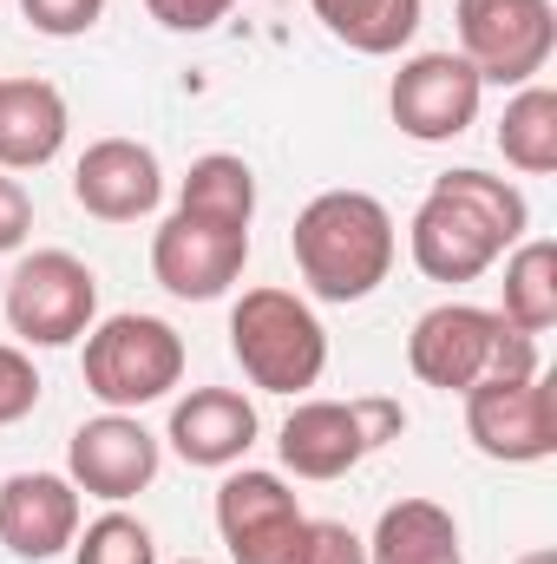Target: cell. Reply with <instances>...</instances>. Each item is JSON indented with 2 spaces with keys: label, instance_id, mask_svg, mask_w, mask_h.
<instances>
[{
  "label": "cell",
  "instance_id": "obj_14",
  "mask_svg": "<svg viewBox=\"0 0 557 564\" xmlns=\"http://www.w3.org/2000/svg\"><path fill=\"white\" fill-rule=\"evenodd\" d=\"M73 204L99 224H139L164 204V164L139 139H99L73 164Z\"/></svg>",
  "mask_w": 557,
  "mask_h": 564
},
{
  "label": "cell",
  "instance_id": "obj_5",
  "mask_svg": "<svg viewBox=\"0 0 557 564\" xmlns=\"http://www.w3.org/2000/svg\"><path fill=\"white\" fill-rule=\"evenodd\" d=\"M86 394L112 414H139L184 381V335L164 315H106L86 328L79 355Z\"/></svg>",
  "mask_w": 557,
  "mask_h": 564
},
{
  "label": "cell",
  "instance_id": "obj_21",
  "mask_svg": "<svg viewBox=\"0 0 557 564\" xmlns=\"http://www.w3.org/2000/svg\"><path fill=\"white\" fill-rule=\"evenodd\" d=\"M499 315H505L518 335H551L557 328V243H545V237L512 243Z\"/></svg>",
  "mask_w": 557,
  "mask_h": 564
},
{
  "label": "cell",
  "instance_id": "obj_10",
  "mask_svg": "<svg viewBox=\"0 0 557 564\" xmlns=\"http://www.w3.org/2000/svg\"><path fill=\"white\" fill-rule=\"evenodd\" d=\"M217 532L230 545V564H302L308 512L295 506L282 473L230 466L217 486Z\"/></svg>",
  "mask_w": 557,
  "mask_h": 564
},
{
  "label": "cell",
  "instance_id": "obj_22",
  "mask_svg": "<svg viewBox=\"0 0 557 564\" xmlns=\"http://www.w3.org/2000/svg\"><path fill=\"white\" fill-rule=\"evenodd\" d=\"M499 151H505V164L525 171V177H551L557 171V93L545 79H532V86H518V93L505 99Z\"/></svg>",
  "mask_w": 557,
  "mask_h": 564
},
{
  "label": "cell",
  "instance_id": "obj_1",
  "mask_svg": "<svg viewBox=\"0 0 557 564\" xmlns=\"http://www.w3.org/2000/svg\"><path fill=\"white\" fill-rule=\"evenodd\" d=\"M525 230H532L525 191L512 177L459 164L433 177V191L419 197L407 224V257L426 282H479L492 263H505L512 243H525Z\"/></svg>",
  "mask_w": 557,
  "mask_h": 564
},
{
  "label": "cell",
  "instance_id": "obj_24",
  "mask_svg": "<svg viewBox=\"0 0 557 564\" xmlns=\"http://www.w3.org/2000/svg\"><path fill=\"white\" fill-rule=\"evenodd\" d=\"M26 26L46 33V40H79L106 20V0H20Z\"/></svg>",
  "mask_w": 557,
  "mask_h": 564
},
{
  "label": "cell",
  "instance_id": "obj_25",
  "mask_svg": "<svg viewBox=\"0 0 557 564\" xmlns=\"http://www.w3.org/2000/svg\"><path fill=\"white\" fill-rule=\"evenodd\" d=\"M33 408H40V368H33L26 348L0 341V426L26 421Z\"/></svg>",
  "mask_w": 557,
  "mask_h": 564
},
{
  "label": "cell",
  "instance_id": "obj_28",
  "mask_svg": "<svg viewBox=\"0 0 557 564\" xmlns=\"http://www.w3.org/2000/svg\"><path fill=\"white\" fill-rule=\"evenodd\" d=\"M33 237V197L13 171H0V257H13Z\"/></svg>",
  "mask_w": 557,
  "mask_h": 564
},
{
  "label": "cell",
  "instance_id": "obj_20",
  "mask_svg": "<svg viewBox=\"0 0 557 564\" xmlns=\"http://www.w3.org/2000/svg\"><path fill=\"white\" fill-rule=\"evenodd\" d=\"M177 210L250 230V224H256V171H250L237 151H204V158L184 171V184H177Z\"/></svg>",
  "mask_w": 557,
  "mask_h": 564
},
{
  "label": "cell",
  "instance_id": "obj_13",
  "mask_svg": "<svg viewBox=\"0 0 557 564\" xmlns=\"http://www.w3.org/2000/svg\"><path fill=\"white\" fill-rule=\"evenodd\" d=\"M157 459H164L157 433H151L139 414H112V408H106L99 421H79L73 440H66V479H73L79 492L106 499V506L139 499L144 486L157 479Z\"/></svg>",
  "mask_w": 557,
  "mask_h": 564
},
{
  "label": "cell",
  "instance_id": "obj_29",
  "mask_svg": "<svg viewBox=\"0 0 557 564\" xmlns=\"http://www.w3.org/2000/svg\"><path fill=\"white\" fill-rule=\"evenodd\" d=\"M518 564H557V552H551V545H538V552H525Z\"/></svg>",
  "mask_w": 557,
  "mask_h": 564
},
{
  "label": "cell",
  "instance_id": "obj_6",
  "mask_svg": "<svg viewBox=\"0 0 557 564\" xmlns=\"http://www.w3.org/2000/svg\"><path fill=\"white\" fill-rule=\"evenodd\" d=\"M0 308L26 348H73L99 322V276L73 250H33L13 263Z\"/></svg>",
  "mask_w": 557,
  "mask_h": 564
},
{
  "label": "cell",
  "instance_id": "obj_19",
  "mask_svg": "<svg viewBox=\"0 0 557 564\" xmlns=\"http://www.w3.org/2000/svg\"><path fill=\"white\" fill-rule=\"evenodd\" d=\"M308 7L348 53H368V59L414 46L419 20H426V0H308Z\"/></svg>",
  "mask_w": 557,
  "mask_h": 564
},
{
  "label": "cell",
  "instance_id": "obj_18",
  "mask_svg": "<svg viewBox=\"0 0 557 564\" xmlns=\"http://www.w3.org/2000/svg\"><path fill=\"white\" fill-rule=\"evenodd\" d=\"M368 564H466L459 545V519L439 499H394L374 519Z\"/></svg>",
  "mask_w": 557,
  "mask_h": 564
},
{
  "label": "cell",
  "instance_id": "obj_15",
  "mask_svg": "<svg viewBox=\"0 0 557 564\" xmlns=\"http://www.w3.org/2000/svg\"><path fill=\"white\" fill-rule=\"evenodd\" d=\"M79 539V486L66 473H13L0 479V545L26 564L73 552Z\"/></svg>",
  "mask_w": 557,
  "mask_h": 564
},
{
  "label": "cell",
  "instance_id": "obj_16",
  "mask_svg": "<svg viewBox=\"0 0 557 564\" xmlns=\"http://www.w3.org/2000/svg\"><path fill=\"white\" fill-rule=\"evenodd\" d=\"M256 433H263L256 401L237 394V388H190V394L171 408V426H164L171 453H177L184 466H210V473L243 466V453L256 446Z\"/></svg>",
  "mask_w": 557,
  "mask_h": 564
},
{
  "label": "cell",
  "instance_id": "obj_11",
  "mask_svg": "<svg viewBox=\"0 0 557 564\" xmlns=\"http://www.w3.org/2000/svg\"><path fill=\"white\" fill-rule=\"evenodd\" d=\"M243 263H250V230L217 224V217L171 210L157 224V237H151V276L177 302H217V295H230L237 276H243Z\"/></svg>",
  "mask_w": 557,
  "mask_h": 564
},
{
  "label": "cell",
  "instance_id": "obj_3",
  "mask_svg": "<svg viewBox=\"0 0 557 564\" xmlns=\"http://www.w3.org/2000/svg\"><path fill=\"white\" fill-rule=\"evenodd\" d=\"M407 368L419 388L466 394L492 375H538V335H518L499 308L479 302H439L426 308L407 335Z\"/></svg>",
  "mask_w": 557,
  "mask_h": 564
},
{
  "label": "cell",
  "instance_id": "obj_17",
  "mask_svg": "<svg viewBox=\"0 0 557 564\" xmlns=\"http://www.w3.org/2000/svg\"><path fill=\"white\" fill-rule=\"evenodd\" d=\"M66 99L53 79H0V171H40L66 144Z\"/></svg>",
  "mask_w": 557,
  "mask_h": 564
},
{
  "label": "cell",
  "instance_id": "obj_9",
  "mask_svg": "<svg viewBox=\"0 0 557 564\" xmlns=\"http://www.w3.org/2000/svg\"><path fill=\"white\" fill-rule=\"evenodd\" d=\"M466 401V440L499 466H538L557 453V401L551 375H492L459 394Z\"/></svg>",
  "mask_w": 557,
  "mask_h": 564
},
{
  "label": "cell",
  "instance_id": "obj_23",
  "mask_svg": "<svg viewBox=\"0 0 557 564\" xmlns=\"http://www.w3.org/2000/svg\"><path fill=\"white\" fill-rule=\"evenodd\" d=\"M73 564H157V539L151 525L132 519V512H99L92 525H79L73 539Z\"/></svg>",
  "mask_w": 557,
  "mask_h": 564
},
{
  "label": "cell",
  "instance_id": "obj_8",
  "mask_svg": "<svg viewBox=\"0 0 557 564\" xmlns=\"http://www.w3.org/2000/svg\"><path fill=\"white\" fill-rule=\"evenodd\" d=\"M407 414L394 401H295V414L282 421L276 453L295 479H348L381 440H394Z\"/></svg>",
  "mask_w": 557,
  "mask_h": 564
},
{
  "label": "cell",
  "instance_id": "obj_26",
  "mask_svg": "<svg viewBox=\"0 0 557 564\" xmlns=\"http://www.w3.org/2000/svg\"><path fill=\"white\" fill-rule=\"evenodd\" d=\"M302 564H368V539H361V532H348L341 519H308Z\"/></svg>",
  "mask_w": 557,
  "mask_h": 564
},
{
  "label": "cell",
  "instance_id": "obj_30",
  "mask_svg": "<svg viewBox=\"0 0 557 564\" xmlns=\"http://www.w3.org/2000/svg\"><path fill=\"white\" fill-rule=\"evenodd\" d=\"M177 564H204V558H177Z\"/></svg>",
  "mask_w": 557,
  "mask_h": 564
},
{
  "label": "cell",
  "instance_id": "obj_7",
  "mask_svg": "<svg viewBox=\"0 0 557 564\" xmlns=\"http://www.w3.org/2000/svg\"><path fill=\"white\" fill-rule=\"evenodd\" d=\"M459 59L485 86H532L557 53L551 0H452Z\"/></svg>",
  "mask_w": 557,
  "mask_h": 564
},
{
  "label": "cell",
  "instance_id": "obj_2",
  "mask_svg": "<svg viewBox=\"0 0 557 564\" xmlns=\"http://www.w3.org/2000/svg\"><path fill=\"white\" fill-rule=\"evenodd\" d=\"M288 257L315 302H368L394 276L401 230L374 191H321L302 204V217L288 230Z\"/></svg>",
  "mask_w": 557,
  "mask_h": 564
},
{
  "label": "cell",
  "instance_id": "obj_4",
  "mask_svg": "<svg viewBox=\"0 0 557 564\" xmlns=\"http://www.w3.org/2000/svg\"><path fill=\"white\" fill-rule=\"evenodd\" d=\"M230 355L263 394H308L328 368V328L295 289H243L230 308Z\"/></svg>",
  "mask_w": 557,
  "mask_h": 564
},
{
  "label": "cell",
  "instance_id": "obj_27",
  "mask_svg": "<svg viewBox=\"0 0 557 564\" xmlns=\"http://www.w3.org/2000/svg\"><path fill=\"white\" fill-rule=\"evenodd\" d=\"M237 0H144V13L164 26V33H210Z\"/></svg>",
  "mask_w": 557,
  "mask_h": 564
},
{
  "label": "cell",
  "instance_id": "obj_12",
  "mask_svg": "<svg viewBox=\"0 0 557 564\" xmlns=\"http://www.w3.org/2000/svg\"><path fill=\"white\" fill-rule=\"evenodd\" d=\"M479 99H485V79L459 53H414L387 86V112L414 144H452L459 132H472Z\"/></svg>",
  "mask_w": 557,
  "mask_h": 564
}]
</instances>
